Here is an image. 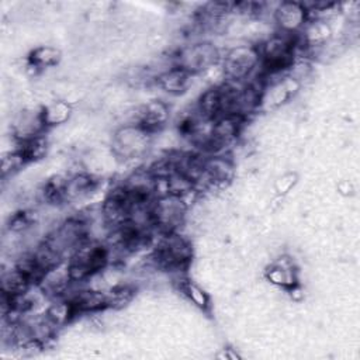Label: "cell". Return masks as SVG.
<instances>
[{
  "mask_svg": "<svg viewBox=\"0 0 360 360\" xmlns=\"http://www.w3.org/2000/svg\"><path fill=\"white\" fill-rule=\"evenodd\" d=\"M69 116V106L64 102H55L50 107L42 110V120L45 125H57L64 123Z\"/></svg>",
  "mask_w": 360,
  "mask_h": 360,
  "instance_id": "cell-12",
  "label": "cell"
},
{
  "mask_svg": "<svg viewBox=\"0 0 360 360\" xmlns=\"http://www.w3.org/2000/svg\"><path fill=\"white\" fill-rule=\"evenodd\" d=\"M180 290H182L185 293V296L189 297V300H192L197 307H200L203 309H206L208 307V297L196 285L185 280L180 283Z\"/></svg>",
  "mask_w": 360,
  "mask_h": 360,
  "instance_id": "cell-14",
  "label": "cell"
},
{
  "mask_svg": "<svg viewBox=\"0 0 360 360\" xmlns=\"http://www.w3.org/2000/svg\"><path fill=\"white\" fill-rule=\"evenodd\" d=\"M217 60V50L211 44H196L182 50L177 55V64L174 66L182 68L189 73L203 71L214 64Z\"/></svg>",
  "mask_w": 360,
  "mask_h": 360,
  "instance_id": "cell-3",
  "label": "cell"
},
{
  "mask_svg": "<svg viewBox=\"0 0 360 360\" xmlns=\"http://www.w3.org/2000/svg\"><path fill=\"white\" fill-rule=\"evenodd\" d=\"M19 143L20 144L17 151L24 156L27 162L42 158L45 155V151H47V143H45V140L41 137V135H37V137L19 141Z\"/></svg>",
  "mask_w": 360,
  "mask_h": 360,
  "instance_id": "cell-9",
  "label": "cell"
},
{
  "mask_svg": "<svg viewBox=\"0 0 360 360\" xmlns=\"http://www.w3.org/2000/svg\"><path fill=\"white\" fill-rule=\"evenodd\" d=\"M259 66L258 48L240 45L227 53L224 60V73L228 80L244 82Z\"/></svg>",
  "mask_w": 360,
  "mask_h": 360,
  "instance_id": "cell-2",
  "label": "cell"
},
{
  "mask_svg": "<svg viewBox=\"0 0 360 360\" xmlns=\"http://www.w3.org/2000/svg\"><path fill=\"white\" fill-rule=\"evenodd\" d=\"M190 76L192 73H189L188 71L179 68V66H173L170 69H168L166 72H163L159 76V84L163 90H166L168 93L170 95H179L185 92L189 86L190 82Z\"/></svg>",
  "mask_w": 360,
  "mask_h": 360,
  "instance_id": "cell-6",
  "label": "cell"
},
{
  "mask_svg": "<svg viewBox=\"0 0 360 360\" xmlns=\"http://www.w3.org/2000/svg\"><path fill=\"white\" fill-rule=\"evenodd\" d=\"M61 58V54L58 50L51 47H39L34 50L30 55V64L34 68H47L55 65Z\"/></svg>",
  "mask_w": 360,
  "mask_h": 360,
  "instance_id": "cell-10",
  "label": "cell"
},
{
  "mask_svg": "<svg viewBox=\"0 0 360 360\" xmlns=\"http://www.w3.org/2000/svg\"><path fill=\"white\" fill-rule=\"evenodd\" d=\"M169 111L168 107L161 102H151L141 107L140 113L137 114V123L135 125L141 127L145 132L152 134L162 128L166 124Z\"/></svg>",
  "mask_w": 360,
  "mask_h": 360,
  "instance_id": "cell-5",
  "label": "cell"
},
{
  "mask_svg": "<svg viewBox=\"0 0 360 360\" xmlns=\"http://www.w3.org/2000/svg\"><path fill=\"white\" fill-rule=\"evenodd\" d=\"M308 10L304 8L303 3L297 2H285L278 6L275 10V19L285 34L296 35L304 24L307 23Z\"/></svg>",
  "mask_w": 360,
  "mask_h": 360,
  "instance_id": "cell-4",
  "label": "cell"
},
{
  "mask_svg": "<svg viewBox=\"0 0 360 360\" xmlns=\"http://www.w3.org/2000/svg\"><path fill=\"white\" fill-rule=\"evenodd\" d=\"M0 285H2V293L17 297L24 296L33 283L21 270L15 267L12 270H8V272H3Z\"/></svg>",
  "mask_w": 360,
  "mask_h": 360,
  "instance_id": "cell-7",
  "label": "cell"
},
{
  "mask_svg": "<svg viewBox=\"0 0 360 360\" xmlns=\"http://www.w3.org/2000/svg\"><path fill=\"white\" fill-rule=\"evenodd\" d=\"M27 163V161L24 159V156L16 150L15 152H9L6 155H3L2 158V176H12L13 173L19 172L23 165Z\"/></svg>",
  "mask_w": 360,
  "mask_h": 360,
  "instance_id": "cell-13",
  "label": "cell"
},
{
  "mask_svg": "<svg viewBox=\"0 0 360 360\" xmlns=\"http://www.w3.org/2000/svg\"><path fill=\"white\" fill-rule=\"evenodd\" d=\"M267 278L270 282L282 287L293 289L296 286L294 270L291 269L290 264H283L282 262L276 263L272 269H269Z\"/></svg>",
  "mask_w": 360,
  "mask_h": 360,
  "instance_id": "cell-8",
  "label": "cell"
},
{
  "mask_svg": "<svg viewBox=\"0 0 360 360\" xmlns=\"http://www.w3.org/2000/svg\"><path fill=\"white\" fill-rule=\"evenodd\" d=\"M154 263L166 272H183L192 260V246L176 233L163 234L154 252Z\"/></svg>",
  "mask_w": 360,
  "mask_h": 360,
  "instance_id": "cell-1",
  "label": "cell"
},
{
  "mask_svg": "<svg viewBox=\"0 0 360 360\" xmlns=\"http://www.w3.org/2000/svg\"><path fill=\"white\" fill-rule=\"evenodd\" d=\"M93 189V180L89 176L78 174L66 182V199L80 197Z\"/></svg>",
  "mask_w": 360,
  "mask_h": 360,
  "instance_id": "cell-11",
  "label": "cell"
}]
</instances>
